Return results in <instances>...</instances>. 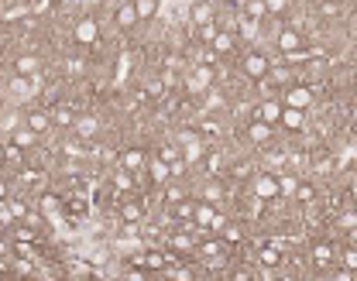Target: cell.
<instances>
[{"label":"cell","instance_id":"b9f144b4","mask_svg":"<svg viewBox=\"0 0 357 281\" xmlns=\"http://www.w3.org/2000/svg\"><path fill=\"white\" fill-rule=\"evenodd\" d=\"M337 281H350V274H347V271H340V274H337Z\"/></svg>","mask_w":357,"mask_h":281},{"label":"cell","instance_id":"836d02e7","mask_svg":"<svg viewBox=\"0 0 357 281\" xmlns=\"http://www.w3.org/2000/svg\"><path fill=\"white\" fill-rule=\"evenodd\" d=\"M264 7H268V11H272V14H282V11H285V7H289V4H285V0H268V4H264Z\"/></svg>","mask_w":357,"mask_h":281},{"label":"cell","instance_id":"e575fe53","mask_svg":"<svg viewBox=\"0 0 357 281\" xmlns=\"http://www.w3.org/2000/svg\"><path fill=\"white\" fill-rule=\"evenodd\" d=\"M217 24H206V28H203V38H206V41H217Z\"/></svg>","mask_w":357,"mask_h":281},{"label":"cell","instance_id":"2e32d148","mask_svg":"<svg viewBox=\"0 0 357 281\" xmlns=\"http://www.w3.org/2000/svg\"><path fill=\"white\" fill-rule=\"evenodd\" d=\"M330 257H333L330 244H316V247H313V261H316V264H330Z\"/></svg>","mask_w":357,"mask_h":281},{"label":"cell","instance_id":"e0dca14e","mask_svg":"<svg viewBox=\"0 0 357 281\" xmlns=\"http://www.w3.org/2000/svg\"><path fill=\"white\" fill-rule=\"evenodd\" d=\"M193 89H203V86H210V69L206 65H199L196 69V75H193V82H189Z\"/></svg>","mask_w":357,"mask_h":281},{"label":"cell","instance_id":"5bb4252c","mask_svg":"<svg viewBox=\"0 0 357 281\" xmlns=\"http://www.w3.org/2000/svg\"><path fill=\"white\" fill-rule=\"evenodd\" d=\"M251 137H254V141H268V137H272V124L254 120V124H251Z\"/></svg>","mask_w":357,"mask_h":281},{"label":"cell","instance_id":"8d00e7d4","mask_svg":"<svg viewBox=\"0 0 357 281\" xmlns=\"http://www.w3.org/2000/svg\"><path fill=\"white\" fill-rule=\"evenodd\" d=\"M165 199H168V203H182V192H178V189H165Z\"/></svg>","mask_w":357,"mask_h":281},{"label":"cell","instance_id":"ffe728a7","mask_svg":"<svg viewBox=\"0 0 357 281\" xmlns=\"http://www.w3.org/2000/svg\"><path fill=\"white\" fill-rule=\"evenodd\" d=\"M120 216H124L127 223H134V220H141V206H138V203H124V209H120Z\"/></svg>","mask_w":357,"mask_h":281},{"label":"cell","instance_id":"f1b7e54d","mask_svg":"<svg viewBox=\"0 0 357 281\" xmlns=\"http://www.w3.org/2000/svg\"><path fill=\"white\" fill-rule=\"evenodd\" d=\"M296 199H299V203H309V199H313V185H299Z\"/></svg>","mask_w":357,"mask_h":281},{"label":"cell","instance_id":"f35d334b","mask_svg":"<svg viewBox=\"0 0 357 281\" xmlns=\"http://www.w3.org/2000/svg\"><path fill=\"white\" fill-rule=\"evenodd\" d=\"M148 93H151V96H161V93H165V89H161V82H158V79H155V82H148Z\"/></svg>","mask_w":357,"mask_h":281},{"label":"cell","instance_id":"484cf974","mask_svg":"<svg viewBox=\"0 0 357 281\" xmlns=\"http://www.w3.org/2000/svg\"><path fill=\"white\" fill-rule=\"evenodd\" d=\"M161 161L175 165V161H182V158H178V151H175V148H161Z\"/></svg>","mask_w":357,"mask_h":281},{"label":"cell","instance_id":"ba28073f","mask_svg":"<svg viewBox=\"0 0 357 281\" xmlns=\"http://www.w3.org/2000/svg\"><path fill=\"white\" fill-rule=\"evenodd\" d=\"M213 223H217V213H213V206H210V203L196 206V226H213Z\"/></svg>","mask_w":357,"mask_h":281},{"label":"cell","instance_id":"60d3db41","mask_svg":"<svg viewBox=\"0 0 357 281\" xmlns=\"http://www.w3.org/2000/svg\"><path fill=\"white\" fill-rule=\"evenodd\" d=\"M4 154H7V161H18V158H21V151H18V148H7Z\"/></svg>","mask_w":357,"mask_h":281},{"label":"cell","instance_id":"d6a6232c","mask_svg":"<svg viewBox=\"0 0 357 281\" xmlns=\"http://www.w3.org/2000/svg\"><path fill=\"white\" fill-rule=\"evenodd\" d=\"M141 264H148V267H161V264H165V257H161V254H148Z\"/></svg>","mask_w":357,"mask_h":281},{"label":"cell","instance_id":"30bf717a","mask_svg":"<svg viewBox=\"0 0 357 281\" xmlns=\"http://www.w3.org/2000/svg\"><path fill=\"white\" fill-rule=\"evenodd\" d=\"M278 48H282V52H289V55H296L299 35H296V31H282V38H278Z\"/></svg>","mask_w":357,"mask_h":281},{"label":"cell","instance_id":"603a6c76","mask_svg":"<svg viewBox=\"0 0 357 281\" xmlns=\"http://www.w3.org/2000/svg\"><path fill=\"white\" fill-rule=\"evenodd\" d=\"M14 144H18V148H31V144H35V131H18L14 134Z\"/></svg>","mask_w":357,"mask_h":281},{"label":"cell","instance_id":"3957f363","mask_svg":"<svg viewBox=\"0 0 357 281\" xmlns=\"http://www.w3.org/2000/svg\"><path fill=\"white\" fill-rule=\"evenodd\" d=\"M254 192H258V199H275L278 192H282V185H278L272 175H261L258 185H254Z\"/></svg>","mask_w":357,"mask_h":281},{"label":"cell","instance_id":"74e56055","mask_svg":"<svg viewBox=\"0 0 357 281\" xmlns=\"http://www.w3.org/2000/svg\"><path fill=\"white\" fill-rule=\"evenodd\" d=\"M117 189H131V175H127V171H120V175H117Z\"/></svg>","mask_w":357,"mask_h":281},{"label":"cell","instance_id":"ab89813d","mask_svg":"<svg viewBox=\"0 0 357 281\" xmlns=\"http://www.w3.org/2000/svg\"><path fill=\"white\" fill-rule=\"evenodd\" d=\"M227 240H234V244L240 240V230H237V226H227Z\"/></svg>","mask_w":357,"mask_h":281},{"label":"cell","instance_id":"8fae6325","mask_svg":"<svg viewBox=\"0 0 357 281\" xmlns=\"http://www.w3.org/2000/svg\"><path fill=\"white\" fill-rule=\"evenodd\" d=\"M193 21L206 28V24H213V11H210L206 4H193Z\"/></svg>","mask_w":357,"mask_h":281},{"label":"cell","instance_id":"9c48e42d","mask_svg":"<svg viewBox=\"0 0 357 281\" xmlns=\"http://www.w3.org/2000/svg\"><path fill=\"white\" fill-rule=\"evenodd\" d=\"M138 21V11H134V4H124V7H117V24L120 28H131Z\"/></svg>","mask_w":357,"mask_h":281},{"label":"cell","instance_id":"83f0119b","mask_svg":"<svg viewBox=\"0 0 357 281\" xmlns=\"http://www.w3.org/2000/svg\"><path fill=\"white\" fill-rule=\"evenodd\" d=\"M340 226H343V230H354L357 226V213H343V216H340Z\"/></svg>","mask_w":357,"mask_h":281},{"label":"cell","instance_id":"1f68e13d","mask_svg":"<svg viewBox=\"0 0 357 281\" xmlns=\"http://www.w3.org/2000/svg\"><path fill=\"white\" fill-rule=\"evenodd\" d=\"M343 264H347L350 271H357V250H343Z\"/></svg>","mask_w":357,"mask_h":281},{"label":"cell","instance_id":"5b68a950","mask_svg":"<svg viewBox=\"0 0 357 281\" xmlns=\"http://www.w3.org/2000/svg\"><path fill=\"white\" fill-rule=\"evenodd\" d=\"M141 161H144V154H141V151H124V154H120V171L141 168Z\"/></svg>","mask_w":357,"mask_h":281},{"label":"cell","instance_id":"7c38bea8","mask_svg":"<svg viewBox=\"0 0 357 281\" xmlns=\"http://www.w3.org/2000/svg\"><path fill=\"white\" fill-rule=\"evenodd\" d=\"M168 175H172V165H168V161H151V178H155V182H165V178H168Z\"/></svg>","mask_w":357,"mask_h":281},{"label":"cell","instance_id":"d590c367","mask_svg":"<svg viewBox=\"0 0 357 281\" xmlns=\"http://www.w3.org/2000/svg\"><path fill=\"white\" fill-rule=\"evenodd\" d=\"M172 244H175V250H186V247L193 244V240H189V237H186V233H178L175 240H172Z\"/></svg>","mask_w":357,"mask_h":281},{"label":"cell","instance_id":"4316f807","mask_svg":"<svg viewBox=\"0 0 357 281\" xmlns=\"http://www.w3.org/2000/svg\"><path fill=\"white\" fill-rule=\"evenodd\" d=\"M203 199H206V203H217L220 199V185H206L203 189Z\"/></svg>","mask_w":357,"mask_h":281},{"label":"cell","instance_id":"f546056e","mask_svg":"<svg viewBox=\"0 0 357 281\" xmlns=\"http://www.w3.org/2000/svg\"><path fill=\"white\" fill-rule=\"evenodd\" d=\"M278 185H282V192H289V196H292V192H299V185H296V178H292V175H289V178H282Z\"/></svg>","mask_w":357,"mask_h":281},{"label":"cell","instance_id":"7bdbcfd3","mask_svg":"<svg viewBox=\"0 0 357 281\" xmlns=\"http://www.w3.org/2000/svg\"><path fill=\"white\" fill-rule=\"evenodd\" d=\"M350 196H354V199H357V182H354V185H350Z\"/></svg>","mask_w":357,"mask_h":281},{"label":"cell","instance_id":"d6986e66","mask_svg":"<svg viewBox=\"0 0 357 281\" xmlns=\"http://www.w3.org/2000/svg\"><path fill=\"white\" fill-rule=\"evenodd\" d=\"M18 72H38V58L35 55H21L18 58Z\"/></svg>","mask_w":357,"mask_h":281},{"label":"cell","instance_id":"44dd1931","mask_svg":"<svg viewBox=\"0 0 357 281\" xmlns=\"http://www.w3.org/2000/svg\"><path fill=\"white\" fill-rule=\"evenodd\" d=\"M76 131H79L82 137H90V134H97V117H86V120H79V124H76Z\"/></svg>","mask_w":357,"mask_h":281},{"label":"cell","instance_id":"ac0fdd59","mask_svg":"<svg viewBox=\"0 0 357 281\" xmlns=\"http://www.w3.org/2000/svg\"><path fill=\"white\" fill-rule=\"evenodd\" d=\"M28 124H31V131L38 134V131H48V113H31L28 117Z\"/></svg>","mask_w":357,"mask_h":281},{"label":"cell","instance_id":"cb8c5ba5","mask_svg":"<svg viewBox=\"0 0 357 281\" xmlns=\"http://www.w3.org/2000/svg\"><path fill=\"white\" fill-rule=\"evenodd\" d=\"M261 261L268 264V267H275V264L282 261V257H278V250H275V247H264V250H261Z\"/></svg>","mask_w":357,"mask_h":281},{"label":"cell","instance_id":"4dcf8cb0","mask_svg":"<svg viewBox=\"0 0 357 281\" xmlns=\"http://www.w3.org/2000/svg\"><path fill=\"white\" fill-rule=\"evenodd\" d=\"M55 124L69 127V124H72V113H69V110H55Z\"/></svg>","mask_w":357,"mask_h":281},{"label":"cell","instance_id":"7a4b0ae2","mask_svg":"<svg viewBox=\"0 0 357 281\" xmlns=\"http://www.w3.org/2000/svg\"><path fill=\"white\" fill-rule=\"evenodd\" d=\"M244 72L251 75V79H261V75L268 72V58L264 55H247L244 58Z\"/></svg>","mask_w":357,"mask_h":281},{"label":"cell","instance_id":"6da1fadb","mask_svg":"<svg viewBox=\"0 0 357 281\" xmlns=\"http://www.w3.org/2000/svg\"><path fill=\"white\" fill-rule=\"evenodd\" d=\"M97 35H100V28H97V21H93V18H86V21L76 24V41H82V45L97 41Z\"/></svg>","mask_w":357,"mask_h":281},{"label":"cell","instance_id":"277c9868","mask_svg":"<svg viewBox=\"0 0 357 281\" xmlns=\"http://www.w3.org/2000/svg\"><path fill=\"white\" fill-rule=\"evenodd\" d=\"M282 113H285V107H278V103H272V100H268V103H261V107H258V113H254V117H258V120H264V124H275V120H282Z\"/></svg>","mask_w":357,"mask_h":281},{"label":"cell","instance_id":"8992f818","mask_svg":"<svg viewBox=\"0 0 357 281\" xmlns=\"http://www.w3.org/2000/svg\"><path fill=\"white\" fill-rule=\"evenodd\" d=\"M282 124H285L289 131H299V127L306 124V117H302V110H292V107H285V113H282Z\"/></svg>","mask_w":357,"mask_h":281},{"label":"cell","instance_id":"d4e9b609","mask_svg":"<svg viewBox=\"0 0 357 281\" xmlns=\"http://www.w3.org/2000/svg\"><path fill=\"white\" fill-rule=\"evenodd\" d=\"M240 28H244V35H247V38H258V21H254V18H244V21H240Z\"/></svg>","mask_w":357,"mask_h":281},{"label":"cell","instance_id":"4fadbf2b","mask_svg":"<svg viewBox=\"0 0 357 281\" xmlns=\"http://www.w3.org/2000/svg\"><path fill=\"white\" fill-rule=\"evenodd\" d=\"M24 11H31V4H4V21H18Z\"/></svg>","mask_w":357,"mask_h":281},{"label":"cell","instance_id":"9a60e30c","mask_svg":"<svg viewBox=\"0 0 357 281\" xmlns=\"http://www.w3.org/2000/svg\"><path fill=\"white\" fill-rule=\"evenodd\" d=\"M134 11H138V18H155L158 4H155V0H138V4H134Z\"/></svg>","mask_w":357,"mask_h":281},{"label":"cell","instance_id":"52a82bcc","mask_svg":"<svg viewBox=\"0 0 357 281\" xmlns=\"http://www.w3.org/2000/svg\"><path fill=\"white\" fill-rule=\"evenodd\" d=\"M309 100H313V96H309V89H302V86L289 89V107H292V110H302V107H306Z\"/></svg>","mask_w":357,"mask_h":281},{"label":"cell","instance_id":"7402d4cb","mask_svg":"<svg viewBox=\"0 0 357 281\" xmlns=\"http://www.w3.org/2000/svg\"><path fill=\"white\" fill-rule=\"evenodd\" d=\"M230 48H234L230 35H217V41H213V52H217V55H223V52H230Z\"/></svg>","mask_w":357,"mask_h":281},{"label":"cell","instance_id":"ee69618b","mask_svg":"<svg viewBox=\"0 0 357 281\" xmlns=\"http://www.w3.org/2000/svg\"><path fill=\"white\" fill-rule=\"evenodd\" d=\"M350 117H354V120H357V107H354V110H350Z\"/></svg>","mask_w":357,"mask_h":281}]
</instances>
